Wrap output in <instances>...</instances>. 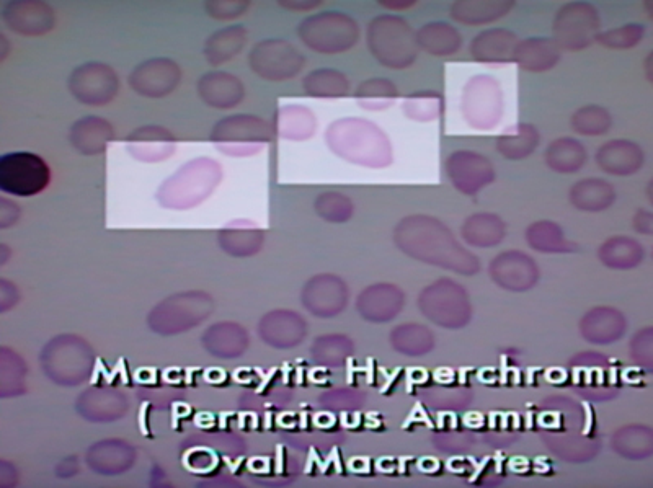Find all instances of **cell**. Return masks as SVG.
<instances>
[{"instance_id":"6da1fadb","label":"cell","mask_w":653,"mask_h":488,"mask_svg":"<svg viewBox=\"0 0 653 488\" xmlns=\"http://www.w3.org/2000/svg\"><path fill=\"white\" fill-rule=\"evenodd\" d=\"M366 45L378 64L394 71L414 66L420 53L414 28L399 15L374 17L366 30Z\"/></svg>"},{"instance_id":"7a4b0ae2","label":"cell","mask_w":653,"mask_h":488,"mask_svg":"<svg viewBox=\"0 0 653 488\" xmlns=\"http://www.w3.org/2000/svg\"><path fill=\"white\" fill-rule=\"evenodd\" d=\"M298 38L314 53H347L360 41V25L345 12L327 10L304 18L299 23Z\"/></svg>"},{"instance_id":"3957f363","label":"cell","mask_w":653,"mask_h":488,"mask_svg":"<svg viewBox=\"0 0 653 488\" xmlns=\"http://www.w3.org/2000/svg\"><path fill=\"white\" fill-rule=\"evenodd\" d=\"M600 33V12L588 2L562 5L552 22V40L560 51H583L596 43Z\"/></svg>"},{"instance_id":"277c9868","label":"cell","mask_w":653,"mask_h":488,"mask_svg":"<svg viewBox=\"0 0 653 488\" xmlns=\"http://www.w3.org/2000/svg\"><path fill=\"white\" fill-rule=\"evenodd\" d=\"M249 66L260 79L285 82L303 72L306 58L291 41L268 38L258 41L249 53Z\"/></svg>"},{"instance_id":"5b68a950","label":"cell","mask_w":653,"mask_h":488,"mask_svg":"<svg viewBox=\"0 0 653 488\" xmlns=\"http://www.w3.org/2000/svg\"><path fill=\"white\" fill-rule=\"evenodd\" d=\"M49 169L45 160L30 152L7 154L0 160V188L17 196H32L45 190Z\"/></svg>"},{"instance_id":"8992f818","label":"cell","mask_w":653,"mask_h":488,"mask_svg":"<svg viewBox=\"0 0 653 488\" xmlns=\"http://www.w3.org/2000/svg\"><path fill=\"white\" fill-rule=\"evenodd\" d=\"M67 87L80 103L102 107L120 94V79L107 64L85 63L72 71Z\"/></svg>"},{"instance_id":"52a82bcc","label":"cell","mask_w":653,"mask_h":488,"mask_svg":"<svg viewBox=\"0 0 653 488\" xmlns=\"http://www.w3.org/2000/svg\"><path fill=\"white\" fill-rule=\"evenodd\" d=\"M182 80V69L169 58L147 59L134 67L128 82L136 94L160 98L172 94Z\"/></svg>"},{"instance_id":"ba28073f","label":"cell","mask_w":653,"mask_h":488,"mask_svg":"<svg viewBox=\"0 0 653 488\" xmlns=\"http://www.w3.org/2000/svg\"><path fill=\"white\" fill-rule=\"evenodd\" d=\"M2 20L17 35L43 36L56 25V14L41 0H10L2 9Z\"/></svg>"},{"instance_id":"9c48e42d","label":"cell","mask_w":653,"mask_h":488,"mask_svg":"<svg viewBox=\"0 0 653 488\" xmlns=\"http://www.w3.org/2000/svg\"><path fill=\"white\" fill-rule=\"evenodd\" d=\"M462 110L469 120H479L480 125L498 120L502 111V89L497 80L484 74L472 77L464 87Z\"/></svg>"},{"instance_id":"30bf717a","label":"cell","mask_w":653,"mask_h":488,"mask_svg":"<svg viewBox=\"0 0 653 488\" xmlns=\"http://www.w3.org/2000/svg\"><path fill=\"white\" fill-rule=\"evenodd\" d=\"M518 41L516 33L507 28H487L477 33L469 43V56L482 64L513 63Z\"/></svg>"},{"instance_id":"8fae6325","label":"cell","mask_w":653,"mask_h":488,"mask_svg":"<svg viewBox=\"0 0 653 488\" xmlns=\"http://www.w3.org/2000/svg\"><path fill=\"white\" fill-rule=\"evenodd\" d=\"M196 89L206 105L221 110L237 107L245 94L239 77L224 71L208 72L198 80Z\"/></svg>"},{"instance_id":"7c38bea8","label":"cell","mask_w":653,"mask_h":488,"mask_svg":"<svg viewBox=\"0 0 653 488\" xmlns=\"http://www.w3.org/2000/svg\"><path fill=\"white\" fill-rule=\"evenodd\" d=\"M562 58V51L556 45V41L546 36H531L526 40L518 41L515 54H513V63L526 72L551 71Z\"/></svg>"},{"instance_id":"4fadbf2b","label":"cell","mask_w":653,"mask_h":488,"mask_svg":"<svg viewBox=\"0 0 653 488\" xmlns=\"http://www.w3.org/2000/svg\"><path fill=\"white\" fill-rule=\"evenodd\" d=\"M515 2L510 0H456L449 7L454 22L467 27H482L498 22L510 14Z\"/></svg>"},{"instance_id":"5bb4252c","label":"cell","mask_w":653,"mask_h":488,"mask_svg":"<svg viewBox=\"0 0 653 488\" xmlns=\"http://www.w3.org/2000/svg\"><path fill=\"white\" fill-rule=\"evenodd\" d=\"M417 45L423 53L436 58H448L459 53L462 48V35L453 23L428 22L415 32Z\"/></svg>"},{"instance_id":"9a60e30c","label":"cell","mask_w":653,"mask_h":488,"mask_svg":"<svg viewBox=\"0 0 653 488\" xmlns=\"http://www.w3.org/2000/svg\"><path fill=\"white\" fill-rule=\"evenodd\" d=\"M249 32L242 25L221 28L205 43V58L211 66H221L236 58L247 45Z\"/></svg>"},{"instance_id":"2e32d148","label":"cell","mask_w":653,"mask_h":488,"mask_svg":"<svg viewBox=\"0 0 653 488\" xmlns=\"http://www.w3.org/2000/svg\"><path fill=\"white\" fill-rule=\"evenodd\" d=\"M304 320L291 312H273L260 322V335L273 347H291L304 338Z\"/></svg>"},{"instance_id":"e0dca14e","label":"cell","mask_w":653,"mask_h":488,"mask_svg":"<svg viewBox=\"0 0 653 488\" xmlns=\"http://www.w3.org/2000/svg\"><path fill=\"white\" fill-rule=\"evenodd\" d=\"M303 89L309 97L342 98L350 92V80L337 69H316L303 79Z\"/></svg>"},{"instance_id":"ac0fdd59","label":"cell","mask_w":653,"mask_h":488,"mask_svg":"<svg viewBox=\"0 0 653 488\" xmlns=\"http://www.w3.org/2000/svg\"><path fill=\"white\" fill-rule=\"evenodd\" d=\"M361 314L366 319L387 320L399 312L400 293L389 286H376V288L363 291L358 301Z\"/></svg>"},{"instance_id":"d6986e66","label":"cell","mask_w":653,"mask_h":488,"mask_svg":"<svg viewBox=\"0 0 653 488\" xmlns=\"http://www.w3.org/2000/svg\"><path fill=\"white\" fill-rule=\"evenodd\" d=\"M598 162L609 174H632L642 164V151L629 142H611L598 151Z\"/></svg>"},{"instance_id":"ffe728a7","label":"cell","mask_w":653,"mask_h":488,"mask_svg":"<svg viewBox=\"0 0 653 488\" xmlns=\"http://www.w3.org/2000/svg\"><path fill=\"white\" fill-rule=\"evenodd\" d=\"M355 97L361 107L378 110L394 103V100L399 97V90L392 80L373 77V79L363 80L356 87Z\"/></svg>"},{"instance_id":"44dd1931","label":"cell","mask_w":653,"mask_h":488,"mask_svg":"<svg viewBox=\"0 0 653 488\" xmlns=\"http://www.w3.org/2000/svg\"><path fill=\"white\" fill-rule=\"evenodd\" d=\"M112 136V126L100 118H85L72 129L74 144L84 152L102 151Z\"/></svg>"},{"instance_id":"7402d4cb","label":"cell","mask_w":653,"mask_h":488,"mask_svg":"<svg viewBox=\"0 0 653 488\" xmlns=\"http://www.w3.org/2000/svg\"><path fill=\"white\" fill-rule=\"evenodd\" d=\"M205 345L214 355H239L247 345V335L237 325H216L205 333Z\"/></svg>"},{"instance_id":"603a6c76","label":"cell","mask_w":653,"mask_h":488,"mask_svg":"<svg viewBox=\"0 0 653 488\" xmlns=\"http://www.w3.org/2000/svg\"><path fill=\"white\" fill-rule=\"evenodd\" d=\"M645 38V27L640 23H627L622 27L611 28L606 32H601L596 38V43H600L603 48L616 49V51H627V49L636 48Z\"/></svg>"},{"instance_id":"cb8c5ba5","label":"cell","mask_w":653,"mask_h":488,"mask_svg":"<svg viewBox=\"0 0 653 488\" xmlns=\"http://www.w3.org/2000/svg\"><path fill=\"white\" fill-rule=\"evenodd\" d=\"M572 126L582 134H603L611 126L608 111L598 105H587L575 111Z\"/></svg>"},{"instance_id":"d4e9b609","label":"cell","mask_w":653,"mask_h":488,"mask_svg":"<svg viewBox=\"0 0 653 488\" xmlns=\"http://www.w3.org/2000/svg\"><path fill=\"white\" fill-rule=\"evenodd\" d=\"M606 249L611 253L605 255L606 263L609 267H632L642 260V249L637 247L636 242L631 239H614L608 242Z\"/></svg>"},{"instance_id":"484cf974","label":"cell","mask_w":653,"mask_h":488,"mask_svg":"<svg viewBox=\"0 0 653 488\" xmlns=\"http://www.w3.org/2000/svg\"><path fill=\"white\" fill-rule=\"evenodd\" d=\"M577 188L590 193V196H572V201L574 203L577 201L578 208L595 211V209L608 208L609 203L613 201V190L606 183L585 182L580 183Z\"/></svg>"},{"instance_id":"4316f807","label":"cell","mask_w":653,"mask_h":488,"mask_svg":"<svg viewBox=\"0 0 653 488\" xmlns=\"http://www.w3.org/2000/svg\"><path fill=\"white\" fill-rule=\"evenodd\" d=\"M554 146L560 152H564V157L547 160V162H551L552 169L560 170V172H574V170L580 169L585 152L578 142H574V139H559L554 142Z\"/></svg>"},{"instance_id":"83f0119b","label":"cell","mask_w":653,"mask_h":488,"mask_svg":"<svg viewBox=\"0 0 653 488\" xmlns=\"http://www.w3.org/2000/svg\"><path fill=\"white\" fill-rule=\"evenodd\" d=\"M441 105H443V98L435 90L417 92V94L410 95L407 100V110L417 115L418 118H422V116L430 118L433 116L431 113H438L441 110Z\"/></svg>"},{"instance_id":"f1b7e54d","label":"cell","mask_w":653,"mask_h":488,"mask_svg":"<svg viewBox=\"0 0 653 488\" xmlns=\"http://www.w3.org/2000/svg\"><path fill=\"white\" fill-rule=\"evenodd\" d=\"M206 14L218 20H234L249 10L250 2L245 0H213L206 2Z\"/></svg>"},{"instance_id":"f546056e","label":"cell","mask_w":653,"mask_h":488,"mask_svg":"<svg viewBox=\"0 0 653 488\" xmlns=\"http://www.w3.org/2000/svg\"><path fill=\"white\" fill-rule=\"evenodd\" d=\"M281 5H285L288 9L296 7V12H299V9L304 12V10L316 9V7H319L320 2H281Z\"/></svg>"},{"instance_id":"4dcf8cb0","label":"cell","mask_w":653,"mask_h":488,"mask_svg":"<svg viewBox=\"0 0 653 488\" xmlns=\"http://www.w3.org/2000/svg\"><path fill=\"white\" fill-rule=\"evenodd\" d=\"M381 5L383 7H387V9H397V10H405V9H410V7H414L415 2H412V0H400V2H397V0H394V2H381Z\"/></svg>"}]
</instances>
